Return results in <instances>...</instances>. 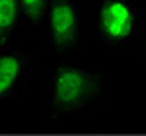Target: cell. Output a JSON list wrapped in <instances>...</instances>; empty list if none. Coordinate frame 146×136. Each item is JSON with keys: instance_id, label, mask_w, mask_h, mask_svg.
Instances as JSON below:
<instances>
[{"instance_id": "cell-5", "label": "cell", "mask_w": 146, "mask_h": 136, "mask_svg": "<svg viewBox=\"0 0 146 136\" xmlns=\"http://www.w3.org/2000/svg\"><path fill=\"white\" fill-rule=\"evenodd\" d=\"M20 22V0H0V49H6V45L12 42Z\"/></svg>"}, {"instance_id": "cell-1", "label": "cell", "mask_w": 146, "mask_h": 136, "mask_svg": "<svg viewBox=\"0 0 146 136\" xmlns=\"http://www.w3.org/2000/svg\"><path fill=\"white\" fill-rule=\"evenodd\" d=\"M103 89V75L75 65H57L51 75V114H67L83 109Z\"/></svg>"}, {"instance_id": "cell-4", "label": "cell", "mask_w": 146, "mask_h": 136, "mask_svg": "<svg viewBox=\"0 0 146 136\" xmlns=\"http://www.w3.org/2000/svg\"><path fill=\"white\" fill-rule=\"evenodd\" d=\"M28 61H30V53L24 49H2L0 51V101L20 91L24 83Z\"/></svg>"}, {"instance_id": "cell-6", "label": "cell", "mask_w": 146, "mask_h": 136, "mask_svg": "<svg viewBox=\"0 0 146 136\" xmlns=\"http://www.w3.org/2000/svg\"><path fill=\"white\" fill-rule=\"evenodd\" d=\"M49 0H20V12H22V22L36 28L46 20Z\"/></svg>"}, {"instance_id": "cell-7", "label": "cell", "mask_w": 146, "mask_h": 136, "mask_svg": "<svg viewBox=\"0 0 146 136\" xmlns=\"http://www.w3.org/2000/svg\"><path fill=\"white\" fill-rule=\"evenodd\" d=\"M144 57H146V44H144Z\"/></svg>"}, {"instance_id": "cell-3", "label": "cell", "mask_w": 146, "mask_h": 136, "mask_svg": "<svg viewBox=\"0 0 146 136\" xmlns=\"http://www.w3.org/2000/svg\"><path fill=\"white\" fill-rule=\"evenodd\" d=\"M46 24H48L49 45L53 51L71 53L77 47L81 34V20L73 0H49Z\"/></svg>"}, {"instance_id": "cell-2", "label": "cell", "mask_w": 146, "mask_h": 136, "mask_svg": "<svg viewBox=\"0 0 146 136\" xmlns=\"http://www.w3.org/2000/svg\"><path fill=\"white\" fill-rule=\"evenodd\" d=\"M93 22L105 44L121 45L134 34L136 10L128 0H95Z\"/></svg>"}]
</instances>
